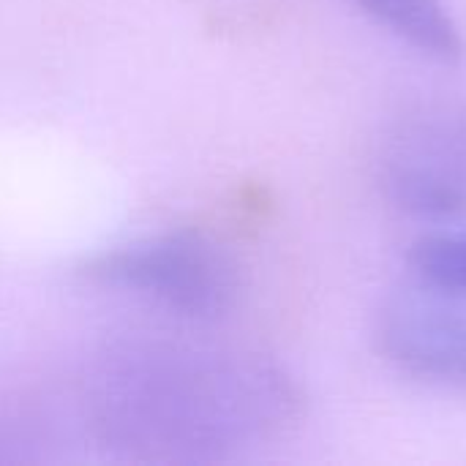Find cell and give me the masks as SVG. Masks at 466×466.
I'll return each instance as SVG.
<instances>
[{"instance_id": "cell-2", "label": "cell", "mask_w": 466, "mask_h": 466, "mask_svg": "<svg viewBox=\"0 0 466 466\" xmlns=\"http://www.w3.org/2000/svg\"><path fill=\"white\" fill-rule=\"evenodd\" d=\"M93 273L188 319L221 317L240 289L235 262L218 246L194 235L128 246L106 257Z\"/></svg>"}, {"instance_id": "cell-4", "label": "cell", "mask_w": 466, "mask_h": 466, "mask_svg": "<svg viewBox=\"0 0 466 466\" xmlns=\"http://www.w3.org/2000/svg\"><path fill=\"white\" fill-rule=\"evenodd\" d=\"M374 344L399 371L466 393V295L412 279L382 300Z\"/></svg>"}, {"instance_id": "cell-3", "label": "cell", "mask_w": 466, "mask_h": 466, "mask_svg": "<svg viewBox=\"0 0 466 466\" xmlns=\"http://www.w3.org/2000/svg\"><path fill=\"white\" fill-rule=\"evenodd\" d=\"M380 183L410 216L466 213V109H426L404 117L382 147Z\"/></svg>"}, {"instance_id": "cell-1", "label": "cell", "mask_w": 466, "mask_h": 466, "mask_svg": "<svg viewBox=\"0 0 466 466\" xmlns=\"http://www.w3.org/2000/svg\"><path fill=\"white\" fill-rule=\"evenodd\" d=\"M90 423L147 461H213L287 434L306 410L295 377L262 358L128 350L90 385Z\"/></svg>"}, {"instance_id": "cell-6", "label": "cell", "mask_w": 466, "mask_h": 466, "mask_svg": "<svg viewBox=\"0 0 466 466\" xmlns=\"http://www.w3.org/2000/svg\"><path fill=\"white\" fill-rule=\"evenodd\" d=\"M407 262L412 268V279L437 289L466 295V229L418 238L410 246Z\"/></svg>"}, {"instance_id": "cell-5", "label": "cell", "mask_w": 466, "mask_h": 466, "mask_svg": "<svg viewBox=\"0 0 466 466\" xmlns=\"http://www.w3.org/2000/svg\"><path fill=\"white\" fill-rule=\"evenodd\" d=\"M377 25L440 63H459L466 41L442 0H352Z\"/></svg>"}]
</instances>
